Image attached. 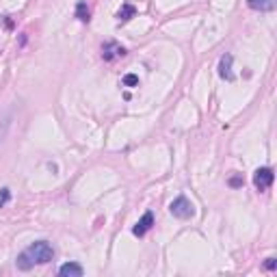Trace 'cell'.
<instances>
[{
	"label": "cell",
	"mask_w": 277,
	"mask_h": 277,
	"mask_svg": "<svg viewBox=\"0 0 277 277\" xmlns=\"http://www.w3.org/2000/svg\"><path fill=\"white\" fill-rule=\"evenodd\" d=\"M24 253L28 255L35 264H48L54 260V249H52V245L48 240H35Z\"/></svg>",
	"instance_id": "cell-1"
},
{
	"label": "cell",
	"mask_w": 277,
	"mask_h": 277,
	"mask_svg": "<svg viewBox=\"0 0 277 277\" xmlns=\"http://www.w3.org/2000/svg\"><path fill=\"white\" fill-rule=\"evenodd\" d=\"M169 212L174 214L176 219H191L193 214H195V206H193L184 195H180V197H176V200L171 201Z\"/></svg>",
	"instance_id": "cell-2"
},
{
	"label": "cell",
	"mask_w": 277,
	"mask_h": 277,
	"mask_svg": "<svg viewBox=\"0 0 277 277\" xmlns=\"http://www.w3.org/2000/svg\"><path fill=\"white\" fill-rule=\"evenodd\" d=\"M273 180H275V174L271 167H260L253 174V184H255V189H260V191L269 189V186L273 184Z\"/></svg>",
	"instance_id": "cell-3"
},
{
	"label": "cell",
	"mask_w": 277,
	"mask_h": 277,
	"mask_svg": "<svg viewBox=\"0 0 277 277\" xmlns=\"http://www.w3.org/2000/svg\"><path fill=\"white\" fill-rule=\"evenodd\" d=\"M122 56H126V48L119 46L117 41H106V44L102 46V59L104 61H115V59H122Z\"/></svg>",
	"instance_id": "cell-4"
},
{
	"label": "cell",
	"mask_w": 277,
	"mask_h": 277,
	"mask_svg": "<svg viewBox=\"0 0 277 277\" xmlns=\"http://www.w3.org/2000/svg\"><path fill=\"white\" fill-rule=\"evenodd\" d=\"M151 226H154V212H151V210H148V212L143 214V217L139 219V223H137V226L132 227V234H134V236H139V238H141V236H145V234L150 232V229H151Z\"/></svg>",
	"instance_id": "cell-5"
},
{
	"label": "cell",
	"mask_w": 277,
	"mask_h": 277,
	"mask_svg": "<svg viewBox=\"0 0 277 277\" xmlns=\"http://www.w3.org/2000/svg\"><path fill=\"white\" fill-rule=\"evenodd\" d=\"M247 4H249V9H253V11L269 13V11H275L277 0H247Z\"/></svg>",
	"instance_id": "cell-6"
},
{
	"label": "cell",
	"mask_w": 277,
	"mask_h": 277,
	"mask_svg": "<svg viewBox=\"0 0 277 277\" xmlns=\"http://www.w3.org/2000/svg\"><path fill=\"white\" fill-rule=\"evenodd\" d=\"M232 61H234V56L232 54H226V56H221V63H219V76L226 78V80H234Z\"/></svg>",
	"instance_id": "cell-7"
},
{
	"label": "cell",
	"mask_w": 277,
	"mask_h": 277,
	"mask_svg": "<svg viewBox=\"0 0 277 277\" xmlns=\"http://www.w3.org/2000/svg\"><path fill=\"white\" fill-rule=\"evenodd\" d=\"M82 273H85V271H82V266L78 262H67L59 269L61 277H82Z\"/></svg>",
	"instance_id": "cell-8"
},
{
	"label": "cell",
	"mask_w": 277,
	"mask_h": 277,
	"mask_svg": "<svg viewBox=\"0 0 277 277\" xmlns=\"http://www.w3.org/2000/svg\"><path fill=\"white\" fill-rule=\"evenodd\" d=\"M134 13H137V9L132 7V4H122V9H119V13H117V20L119 22H128L130 18H134Z\"/></svg>",
	"instance_id": "cell-9"
},
{
	"label": "cell",
	"mask_w": 277,
	"mask_h": 277,
	"mask_svg": "<svg viewBox=\"0 0 277 277\" xmlns=\"http://www.w3.org/2000/svg\"><path fill=\"white\" fill-rule=\"evenodd\" d=\"M15 264H18V269H20V271H30V269H33V266H35V262H33V260H30V258H28V255H26L24 252L18 255V260H15Z\"/></svg>",
	"instance_id": "cell-10"
},
{
	"label": "cell",
	"mask_w": 277,
	"mask_h": 277,
	"mask_svg": "<svg viewBox=\"0 0 277 277\" xmlns=\"http://www.w3.org/2000/svg\"><path fill=\"white\" fill-rule=\"evenodd\" d=\"M76 18L80 20V22H89V7H87V2H78L76 4Z\"/></svg>",
	"instance_id": "cell-11"
},
{
	"label": "cell",
	"mask_w": 277,
	"mask_h": 277,
	"mask_svg": "<svg viewBox=\"0 0 277 277\" xmlns=\"http://www.w3.org/2000/svg\"><path fill=\"white\" fill-rule=\"evenodd\" d=\"M9 124H11V113H4L2 117H0V141H2V139H4V134H7Z\"/></svg>",
	"instance_id": "cell-12"
},
{
	"label": "cell",
	"mask_w": 277,
	"mask_h": 277,
	"mask_svg": "<svg viewBox=\"0 0 277 277\" xmlns=\"http://www.w3.org/2000/svg\"><path fill=\"white\" fill-rule=\"evenodd\" d=\"M124 85H126V87H137L139 85V76L126 74V76H124Z\"/></svg>",
	"instance_id": "cell-13"
},
{
	"label": "cell",
	"mask_w": 277,
	"mask_h": 277,
	"mask_svg": "<svg viewBox=\"0 0 277 277\" xmlns=\"http://www.w3.org/2000/svg\"><path fill=\"white\" fill-rule=\"evenodd\" d=\"M9 200H11V191L2 189V191H0V208H4V203H7Z\"/></svg>",
	"instance_id": "cell-14"
},
{
	"label": "cell",
	"mask_w": 277,
	"mask_h": 277,
	"mask_svg": "<svg viewBox=\"0 0 277 277\" xmlns=\"http://www.w3.org/2000/svg\"><path fill=\"white\" fill-rule=\"evenodd\" d=\"M229 186H234V189H238V186H243V177H240V176L229 177Z\"/></svg>",
	"instance_id": "cell-15"
},
{
	"label": "cell",
	"mask_w": 277,
	"mask_h": 277,
	"mask_svg": "<svg viewBox=\"0 0 277 277\" xmlns=\"http://www.w3.org/2000/svg\"><path fill=\"white\" fill-rule=\"evenodd\" d=\"M275 266H277V260H275V258H266V262H264V269H269V271H275Z\"/></svg>",
	"instance_id": "cell-16"
}]
</instances>
